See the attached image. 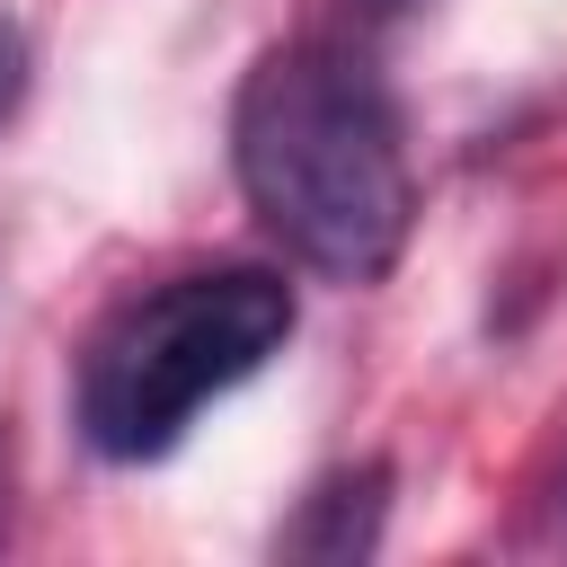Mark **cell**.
<instances>
[{
    "mask_svg": "<svg viewBox=\"0 0 567 567\" xmlns=\"http://www.w3.org/2000/svg\"><path fill=\"white\" fill-rule=\"evenodd\" d=\"M230 168L266 239L328 284H372L408 248L416 177L381 71L328 35L275 44L230 106Z\"/></svg>",
    "mask_w": 567,
    "mask_h": 567,
    "instance_id": "obj_1",
    "label": "cell"
},
{
    "mask_svg": "<svg viewBox=\"0 0 567 567\" xmlns=\"http://www.w3.org/2000/svg\"><path fill=\"white\" fill-rule=\"evenodd\" d=\"M381 514H390V461H354V470H328V478L292 505V523L275 532V549H284V558H328V567H346V558H372V549H381Z\"/></svg>",
    "mask_w": 567,
    "mask_h": 567,
    "instance_id": "obj_3",
    "label": "cell"
},
{
    "mask_svg": "<svg viewBox=\"0 0 567 567\" xmlns=\"http://www.w3.org/2000/svg\"><path fill=\"white\" fill-rule=\"evenodd\" d=\"M0 540H9V443H0Z\"/></svg>",
    "mask_w": 567,
    "mask_h": 567,
    "instance_id": "obj_6",
    "label": "cell"
},
{
    "mask_svg": "<svg viewBox=\"0 0 567 567\" xmlns=\"http://www.w3.org/2000/svg\"><path fill=\"white\" fill-rule=\"evenodd\" d=\"M372 9H408V0H372Z\"/></svg>",
    "mask_w": 567,
    "mask_h": 567,
    "instance_id": "obj_7",
    "label": "cell"
},
{
    "mask_svg": "<svg viewBox=\"0 0 567 567\" xmlns=\"http://www.w3.org/2000/svg\"><path fill=\"white\" fill-rule=\"evenodd\" d=\"M532 540L540 549H567V443H558V461H549V478L532 496Z\"/></svg>",
    "mask_w": 567,
    "mask_h": 567,
    "instance_id": "obj_4",
    "label": "cell"
},
{
    "mask_svg": "<svg viewBox=\"0 0 567 567\" xmlns=\"http://www.w3.org/2000/svg\"><path fill=\"white\" fill-rule=\"evenodd\" d=\"M292 284L266 266H195L133 292L80 354V434L97 461H159L292 337Z\"/></svg>",
    "mask_w": 567,
    "mask_h": 567,
    "instance_id": "obj_2",
    "label": "cell"
},
{
    "mask_svg": "<svg viewBox=\"0 0 567 567\" xmlns=\"http://www.w3.org/2000/svg\"><path fill=\"white\" fill-rule=\"evenodd\" d=\"M18 97H27V35L0 18V115H9Z\"/></svg>",
    "mask_w": 567,
    "mask_h": 567,
    "instance_id": "obj_5",
    "label": "cell"
}]
</instances>
